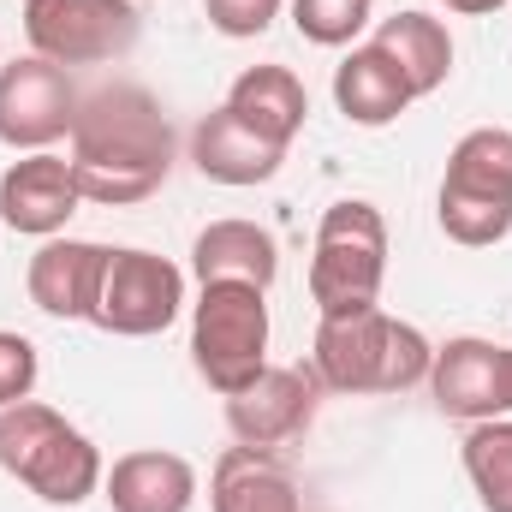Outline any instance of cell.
<instances>
[{
  "mask_svg": "<svg viewBox=\"0 0 512 512\" xmlns=\"http://www.w3.org/2000/svg\"><path fill=\"white\" fill-rule=\"evenodd\" d=\"M185 310V268L167 262L161 251H126L108 256V280H102V304H96V328L120 334V340H149L167 334Z\"/></svg>",
  "mask_w": 512,
  "mask_h": 512,
  "instance_id": "obj_8",
  "label": "cell"
},
{
  "mask_svg": "<svg viewBox=\"0 0 512 512\" xmlns=\"http://www.w3.org/2000/svg\"><path fill=\"white\" fill-rule=\"evenodd\" d=\"M191 161H197V173L203 179H215V185H268L274 173H280V161H286V149H274V143H262L256 131H245L227 108H215V114H203L197 131H191Z\"/></svg>",
  "mask_w": 512,
  "mask_h": 512,
  "instance_id": "obj_17",
  "label": "cell"
},
{
  "mask_svg": "<svg viewBox=\"0 0 512 512\" xmlns=\"http://www.w3.org/2000/svg\"><path fill=\"white\" fill-rule=\"evenodd\" d=\"M429 393H435V405H441L447 417H459V423L507 417V346L477 340V334H459V340L435 346Z\"/></svg>",
  "mask_w": 512,
  "mask_h": 512,
  "instance_id": "obj_13",
  "label": "cell"
},
{
  "mask_svg": "<svg viewBox=\"0 0 512 512\" xmlns=\"http://www.w3.org/2000/svg\"><path fill=\"white\" fill-rule=\"evenodd\" d=\"M507 417H512V346H507Z\"/></svg>",
  "mask_w": 512,
  "mask_h": 512,
  "instance_id": "obj_26",
  "label": "cell"
},
{
  "mask_svg": "<svg viewBox=\"0 0 512 512\" xmlns=\"http://www.w3.org/2000/svg\"><path fill=\"white\" fill-rule=\"evenodd\" d=\"M209 512H304L292 471L268 447H227L209 471Z\"/></svg>",
  "mask_w": 512,
  "mask_h": 512,
  "instance_id": "obj_16",
  "label": "cell"
},
{
  "mask_svg": "<svg viewBox=\"0 0 512 512\" xmlns=\"http://www.w3.org/2000/svg\"><path fill=\"white\" fill-rule=\"evenodd\" d=\"M459 459H465V477H471L483 512H512V417L471 423Z\"/></svg>",
  "mask_w": 512,
  "mask_h": 512,
  "instance_id": "obj_21",
  "label": "cell"
},
{
  "mask_svg": "<svg viewBox=\"0 0 512 512\" xmlns=\"http://www.w3.org/2000/svg\"><path fill=\"white\" fill-rule=\"evenodd\" d=\"M435 221L453 245L489 251L512 233V131L507 126H477L465 131L447 155Z\"/></svg>",
  "mask_w": 512,
  "mask_h": 512,
  "instance_id": "obj_4",
  "label": "cell"
},
{
  "mask_svg": "<svg viewBox=\"0 0 512 512\" xmlns=\"http://www.w3.org/2000/svg\"><path fill=\"white\" fill-rule=\"evenodd\" d=\"M221 108H227L245 131H256L262 143L292 149L298 131H304V120H310V90H304V78H298L292 66H245V72L233 78V90H227Z\"/></svg>",
  "mask_w": 512,
  "mask_h": 512,
  "instance_id": "obj_14",
  "label": "cell"
},
{
  "mask_svg": "<svg viewBox=\"0 0 512 512\" xmlns=\"http://www.w3.org/2000/svg\"><path fill=\"white\" fill-rule=\"evenodd\" d=\"M108 245L96 239H42V251L24 268V292L54 322H96L102 280H108Z\"/></svg>",
  "mask_w": 512,
  "mask_h": 512,
  "instance_id": "obj_11",
  "label": "cell"
},
{
  "mask_svg": "<svg viewBox=\"0 0 512 512\" xmlns=\"http://www.w3.org/2000/svg\"><path fill=\"white\" fill-rule=\"evenodd\" d=\"M435 346L387 316L382 304L352 310V316H322L316 328V382L334 393H405V387L429 382Z\"/></svg>",
  "mask_w": 512,
  "mask_h": 512,
  "instance_id": "obj_3",
  "label": "cell"
},
{
  "mask_svg": "<svg viewBox=\"0 0 512 512\" xmlns=\"http://www.w3.org/2000/svg\"><path fill=\"white\" fill-rule=\"evenodd\" d=\"M102 495L114 512H191L197 507V465L167 447H137L108 465Z\"/></svg>",
  "mask_w": 512,
  "mask_h": 512,
  "instance_id": "obj_15",
  "label": "cell"
},
{
  "mask_svg": "<svg viewBox=\"0 0 512 512\" xmlns=\"http://www.w3.org/2000/svg\"><path fill=\"white\" fill-rule=\"evenodd\" d=\"M66 143H72L66 161L78 173L84 203H102V209L149 203L167 185L173 155H179V137L167 126L161 102L149 90H137V84L96 90L78 108V126H72Z\"/></svg>",
  "mask_w": 512,
  "mask_h": 512,
  "instance_id": "obj_1",
  "label": "cell"
},
{
  "mask_svg": "<svg viewBox=\"0 0 512 512\" xmlns=\"http://www.w3.org/2000/svg\"><path fill=\"white\" fill-rule=\"evenodd\" d=\"M507 0H447V12H465V18H489V12H501Z\"/></svg>",
  "mask_w": 512,
  "mask_h": 512,
  "instance_id": "obj_25",
  "label": "cell"
},
{
  "mask_svg": "<svg viewBox=\"0 0 512 512\" xmlns=\"http://www.w3.org/2000/svg\"><path fill=\"white\" fill-rule=\"evenodd\" d=\"M191 364L221 399L268 370V292L251 280H209L191 304Z\"/></svg>",
  "mask_w": 512,
  "mask_h": 512,
  "instance_id": "obj_5",
  "label": "cell"
},
{
  "mask_svg": "<svg viewBox=\"0 0 512 512\" xmlns=\"http://www.w3.org/2000/svg\"><path fill=\"white\" fill-rule=\"evenodd\" d=\"M370 42L399 66V78L411 84V96H435L453 78V36L429 12H393V18H382V30Z\"/></svg>",
  "mask_w": 512,
  "mask_h": 512,
  "instance_id": "obj_20",
  "label": "cell"
},
{
  "mask_svg": "<svg viewBox=\"0 0 512 512\" xmlns=\"http://www.w3.org/2000/svg\"><path fill=\"white\" fill-rule=\"evenodd\" d=\"M78 209H84L78 173L54 149H36L0 173V221L24 239H60Z\"/></svg>",
  "mask_w": 512,
  "mask_h": 512,
  "instance_id": "obj_10",
  "label": "cell"
},
{
  "mask_svg": "<svg viewBox=\"0 0 512 512\" xmlns=\"http://www.w3.org/2000/svg\"><path fill=\"white\" fill-rule=\"evenodd\" d=\"M24 36L54 66H108L137 48L143 18L131 0H24Z\"/></svg>",
  "mask_w": 512,
  "mask_h": 512,
  "instance_id": "obj_7",
  "label": "cell"
},
{
  "mask_svg": "<svg viewBox=\"0 0 512 512\" xmlns=\"http://www.w3.org/2000/svg\"><path fill=\"white\" fill-rule=\"evenodd\" d=\"M191 268H197V286H209V280H251V286H274V274H280V245H274V233L268 227H256V221H209L203 233H197V245H191Z\"/></svg>",
  "mask_w": 512,
  "mask_h": 512,
  "instance_id": "obj_19",
  "label": "cell"
},
{
  "mask_svg": "<svg viewBox=\"0 0 512 512\" xmlns=\"http://www.w3.org/2000/svg\"><path fill=\"white\" fill-rule=\"evenodd\" d=\"M417 96H411V84L399 78V66L387 60L376 42H364V48H352L340 66H334V108L352 120V126H393L405 108H411Z\"/></svg>",
  "mask_w": 512,
  "mask_h": 512,
  "instance_id": "obj_18",
  "label": "cell"
},
{
  "mask_svg": "<svg viewBox=\"0 0 512 512\" xmlns=\"http://www.w3.org/2000/svg\"><path fill=\"white\" fill-rule=\"evenodd\" d=\"M292 24L316 48H352L370 24V0H292Z\"/></svg>",
  "mask_w": 512,
  "mask_h": 512,
  "instance_id": "obj_22",
  "label": "cell"
},
{
  "mask_svg": "<svg viewBox=\"0 0 512 512\" xmlns=\"http://www.w3.org/2000/svg\"><path fill=\"white\" fill-rule=\"evenodd\" d=\"M316 423V376L292 364H268L245 393L227 399V429L239 447H286Z\"/></svg>",
  "mask_w": 512,
  "mask_h": 512,
  "instance_id": "obj_12",
  "label": "cell"
},
{
  "mask_svg": "<svg viewBox=\"0 0 512 512\" xmlns=\"http://www.w3.org/2000/svg\"><path fill=\"white\" fill-rule=\"evenodd\" d=\"M36 376H42L36 346H30L24 334L0 328V411H6V405H18V399H30V393H36Z\"/></svg>",
  "mask_w": 512,
  "mask_h": 512,
  "instance_id": "obj_23",
  "label": "cell"
},
{
  "mask_svg": "<svg viewBox=\"0 0 512 512\" xmlns=\"http://www.w3.org/2000/svg\"><path fill=\"white\" fill-rule=\"evenodd\" d=\"M387 280V221L376 203L346 197L322 215L316 251H310V304L322 316H352L382 304Z\"/></svg>",
  "mask_w": 512,
  "mask_h": 512,
  "instance_id": "obj_6",
  "label": "cell"
},
{
  "mask_svg": "<svg viewBox=\"0 0 512 512\" xmlns=\"http://www.w3.org/2000/svg\"><path fill=\"white\" fill-rule=\"evenodd\" d=\"M280 6H286V0H203L209 24H215L221 36H233V42H251V36H262V30L280 18Z\"/></svg>",
  "mask_w": 512,
  "mask_h": 512,
  "instance_id": "obj_24",
  "label": "cell"
},
{
  "mask_svg": "<svg viewBox=\"0 0 512 512\" xmlns=\"http://www.w3.org/2000/svg\"><path fill=\"white\" fill-rule=\"evenodd\" d=\"M78 108H84V96L72 90L66 66H54L42 54L0 66V143L6 149H24V155L54 149L60 137H72Z\"/></svg>",
  "mask_w": 512,
  "mask_h": 512,
  "instance_id": "obj_9",
  "label": "cell"
},
{
  "mask_svg": "<svg viewBox=\"0 0 512 512\" xmlns=\"http://www.w3.org/2000/svg\"><path fill=\"white\" fill-rule=\"evenodd\" d=\"M0 471L48 507H84L108 477L102 447L42 399H18L0 411Z\"/></svg>",
  "mask_w": 512,
  "mask_h": 512,
  "instance_id": "obj_2",
  "label": "cell"
}]
</instances>
